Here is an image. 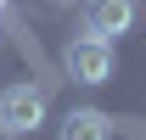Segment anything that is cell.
Segmentation results:
<instances>
[{
    "label": "cell",
    "instance_id": "8992f818",
    "mask_svg": "<svg viewBox=\"0 0 146 140\" xmlns=\"http://www.w3.org/2000/svg\"><path fill=\"white\" fill-rule=\"evenodd\" d=\"M0 11H6V0H0Z\"/></svg>",
    "mask_w": 146,
    "mask_h": 140
},
{
    "label": "cell",
    "instance_id": "3957f363",
    "mask_svg": "<svg viewBox=\"0 0 146 140\" xmlns=\"http://www.w3.org/2000/svg\"><path fill=\"white\" fill-rule=\"evenodd\" d=\"M135 0H84V34H96V39H118V34H129L135 28Z\"/></svg>",
    "mask_w": 146,
    "mask_h": 140
},
{
    "label": "cell",
    "instance_id": "277c9868",
    "mask_svg": "<svg viewBox=\"0 0 146 140\" xmlns=\"http://www.w3.org/2000/svg\"><path fill=\"white\" fill-rule=\"evenodd\" d=\"M56 140H112V118L96 112V106H73L56 123Z\"/></svg>",
    "mask_w": 146,
    "mask_h": 140
},
{
    "label": "cell",
    "instance_id": "7a4b0ae2",
    "mask_svg": "<svg viewBox=\"0 0 146 140\" xmlns=\"http://www.w3.org/2000/svg\"><path fill=\"white\" fill-rule=\"evenodd\" d=\"M62 67H68V79H79V84H107L112 79V39H96V34L68 39Z\"/></svg>",
    "mask_w": 146,
    "mask_h": 140
},
{
    "label": "cell",
    "instance_id": "5b68a950",
    "mask_svg": "<svg viewBox=\"0 0 146 140\" xmlns=\"http://www.w3.org/2000/svg\"><path fill=\"white\" fill-rule=\"evenodd\" d=\"M56 6H73V0H56Z\"/></svg>",
    "mask_w": 146,
    "mask_h": 140
},
{
    "label": "cell",
    "instance_id": "6da1fadb",
    "mask_svg": "<svg viewBox=\"0 0 146 140\" xmlns=\"http://www.w3.org/2000/svg\"><path fill=\"white\" fill-rule=\"evenodd\" d=\"M45 112H51V101H45L39 84L0 90V135H34L39 123H45Z\"/></svg>",
    "mask_w": 146,
    "mask_h": 140
}]
</instances>
